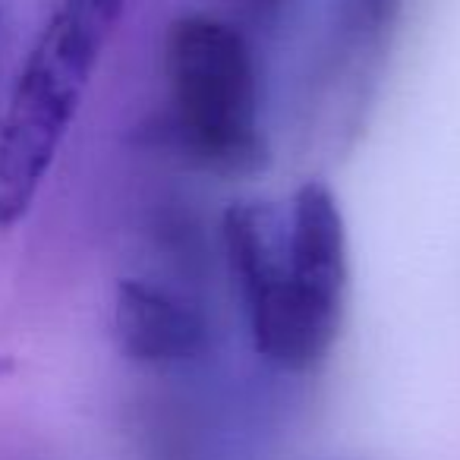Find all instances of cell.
Segmentation results:
<instances>
[{"label": "cell", "mask_w": 460, "mask_h": 460, "mask_svg": "<svg viewBox=\"0 0 460 460\" xmlns=\"http://www.w3.org/2000/svg\"><path fill=\"white\" fill-rule=\"evenodd\" d=\"M284 0H250V7L256 10V13H271V10L281 7Z\"/></svg>", "instance_id": "cell-6"}, {"label": "cell", "mask_w": 460, "mask_h": 460, "mask_svg": "<svg viewBox=\"0 0 460 460\" xmlns=\"http://www.w3.org/2000/svg\"><path fill=\"white\" fill-rule=\"evenodd\" d=\"M127 0H60L0 120V230L29 215Z\"/></svg>", "instance_id": "cell-2"}, {"label": "cell", "mask_w": 460, "mask_h": 460, "mask_svg": "<svg viewBox=\"0 0 460 460\" xmlns=\"http://www.w3.org/2000/svg\"><path fill=\"white\" fill-rule=\"evenodd\" d=\"M161 66L171 127L192 164L217 177H252L269 164L259 66L227 20L183 13L167 26Z\"/></svg>", "instance_id": "cell-3"}, {"label": "cell", "mask_w": 460, "mask_h": 460, "mask_svg": "<svg viewBox=\"0 0 460 460\" xmlns=\"http://www.w3.org/2000/svg\"><path fill=\"white\" fill-rule=\"evenodd\" d=\"M117 347L139 366H183L211 344L208 319L167 288L142 278H123L111 313Z\"/></svg>", "instance_id": "cell-4"}, {"label": "cell", "mask_w": 460, "mask_h": 460, "mask_svg": "<svg viewBox=\"0 0 460 460\" xmlns=\"http://www.w3.org/2000/svg\"><path fill=\"white\" fill-rule=\"evenodd\" d=\"M397 0H353V13H357V26L363 32L376 35L394 20Z\"/></svg>", "instance_id": "cell-5"}, {"label": "cell", "mask_w": 460, "mask_h": 460, "mask_svg": "<svg viewBox=\"0 0 460 460\" xmlns=\"http://www.w3.org/2000/svg\"><path fill=\"white\" fill-rule=\"evenodd\" d=\"M221 234L256 353L284 372L315 369L341 334L350 281L334 192L306 180L284 208L240 202L227 208Z\"/></svg>", "instance_id": "cell-1"}]
</instances>
